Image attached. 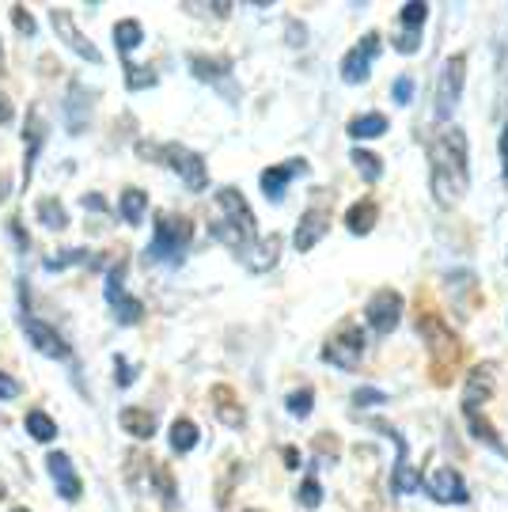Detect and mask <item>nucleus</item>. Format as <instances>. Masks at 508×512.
Masks as SVG:
<instances>
[{
	"label": "nucleus",
	"instance_id": "1",
	"mask_svg": "<svg viewBox=\"0 0 508 512\" xmlns=\"http://www.w3.org/2000/svg\"><path fill=\"white\" fill-rule=\"evenodd\" d=\"M429 160H433V198L440 205H455L459 194H467L471 186V148L463 129H444L436 133L429 145Z\"/></svg>",
	"mask_w": 508,
	"mask_h": 512
},
{
	"label": "nucleus",
	"instance_id": "2",
	"mask_svg": "<svg viewBox=\"0 0 508 512\" xmlns=\"http://www.w3.org/2000/svg\"><path fill=\"white\" fill-rule=\"evenodd\" d=\"M217 209H220V217L217 224H213V236L220 239V243H228L232 251H251V243L258 239V220H254L251 213V205H247V198L239 194L236 186H224L217 194Z\"/></svg>",
	"mask_w": 508,
	"mask_h": 512
},
{
	"label": "nucleus",
	"instance_id": "3",
	"mask_svg": "<svg viewBox=\"0 0 508 512\" xmlns=\"http://www.w3.org/2000/svg\"><path fill=\"white\" fill-rule=\"evenodd\" d=\"M194 239V224L186 217H171V213H160L156 217V232H152V243H148V258L152 262H179L186 255Z\"/></svg>",
	"mask_w": 508,
	"mask_h": 512
},
{
	"label": "nucleus",
	"instance_id": "4",
	"mask_svg": "<svg viewBox=\"0 0 508 512\" xmlns=\"http://www.w3.org/2000/svg\"><path fill=\"white\" fill-rule=\"evenodd\" d=\"M463 84H467V54H452L440 65L436 76V92H433V118L436 122H448L463 99Z\"/></svg>",
	"mask_w": 508,
	"mask_h": 512
},
{
	"label": "nucleus",
	"instance_id": "5",
	"mask_svg": "<svg viewBox=\"0 0 508 512\" xmlns=\"http://www.w3.org/2000/svg\"><path fill=\"white\" fill-rule=\"evenodd\" d=\"M323 357H327L334 368H357V365H361V357H364V334H361V327L345 323V327L334 330V338L327 342Z\"/></svg>",
	"mask_w": 508,
	"mask_h": 512
},
{
	"label": "nucleus",
	"instance_id": "6",
	"mask_svg": "<svg viewBox=\"0 0 508 512\" xmlns=\"http://www.w3.org/2000/svg\"><path fill=\"white\" fill-rule=\"evenodd\" d=\"M380 50H383V38L376 35V31H368V35H364L361 42L342 57V80L345 84H364L368 73H372V61L380 57Z\"/></svg>",
	"mask_w": 508,
	"mask_h": 512
},
{
	"label": "nucleus",
	"instance_id": "7",
	"mask_svg": "<svg viewBox=\"0 0 508 512\" xmlns=\"http://www.w3.org/2000/svg\"><path fill=\"white\" fill-rule=\"evenodd\" d=\"M364 319H368V327L376 330V334H391L402 323V296L395 289H380V293L368 300Z\"/></svg>",
	"mask_w": 508,
	"mask_h": 512
},
{
	"label": "nucleus",
	"instance_id": "8",
	"mask_svg": "<svg viewBox=\"0 0 508 512\" xmlns=\"http://www.w3.org/2000/svg\"><path fill=\"white\" fill-rule=\"evenodd\" d=\"M160 156H164L167 167H171L175 175H182V183L190 186V190H205L209 175H205V160H201L198 152H190V148H182V145H167V148H160Z\"/></svg>",
	"mask_w": 508,
	"mask_h": 512
},
{
	"label": "nucleus",
	"instance_id": "9",
	"mask_svg": "<svg viewBox=\"0 0 508 512\" xmlns=\"http://www.w3.org/2000/svg\"><path fill=\"white\" fill-rule=\"evenodd\" d=\"M425 486H429L433 501H440V505H467V501H471L467 482H463V475H459L455 467H436Z\"/></svg>",
	"mask_w": 508,
	"mask_h": 512
},
{
	"label": "nucleus",
	"instance_id": "10",
	"mask_svg": "<svg viewBox=\"0 0 508 512\" xmlns=\"http://www.w3.org/2000/svg\"><path fill=\"white\" fill-rule=\"evenodd\" d=\"M497 372V365L493 361H482V365L471 368V376H467V387H463V410H478V406L486 403L493 395V376Z\"/></svg>",
	"mask_w": 508,
	"mask_h": 512
},
{
	"label": "nucleus",
	"instance_id": "11",
	"mask_svg": "<svg viewBox=\"0 0 508 512\" xmlns=\"http://www.w3.org/2000/svg\"><path fill=\"white\" fill-rule=\"evenodd\" d=\"M23 330L31 334V342L38 346V353H46V357H54V361H65V357H69L65 338H61L54 327H46L42 319H31V315H27V319H23Z\"/></svg>",
	"mask_w": 508,
	"mask_h": 512
},
{
	"label": "nucleus",
	"instance_id": "12",
	"mask_svg": "<svg viewBox=\"0 0 508 512\" xmlns=\"http://www.w3.org/2000/svg\"><path fill=\"white\" fill-rule=\"evenodd\" d=\"M304 160H289V164H277V167H266L262 171V194L270 198V202H281V194L289 190V183L304 171Z\"/></svg>",
	"mask_w": 508,
	"mask_h": 512
},
{
	"label": "nucleus",
	"instance_id": "13",
	"mask_svg": "<svg viewBox=\"0 0 508 512\" xmlns=\"http://www.w3.org/2000/svg\"><path fill=\"white\" fill-rule=\"evenodd\" d=\"M46 467H50V478L57 482V490H61V497L65 501H80V478H76L73 471V459L65 456V452H54V456L46 459Z\"/></svg>",
	"mask_w": 508,
	"mask_h": 512
},
{
	"label": "nucleus",
	"instance_id": "14",
	"mask_svg": "<svg viewBox=\"0 0 508 512\" xmlns=\"http://www.w3.org/2000/svg\"><path fill=\"white\" fill-rule=\"evenodd\" d=\"M50 23H54L57 35H65V42L73 46L76 54L88 57V61H95V65H99V50H95V46H91L88 38H84L80 31H76V27H73V16H69V12H61V8H57V12H50Z\"/></svg>",
	"mask_w": 508,
	"mask_h": 512
},
{
	"label": "nucleus",
	"instance_id": "15",
	"mask_svg": "<svg viewBox=\"0 0 508 512\" xmlns=\"http://www.w3.org/2000/svg\"><path fill=\"white\" fill-rule=\"evenodd\" d=\"M376 220H380V205L372 202V198H361L357 205L345 209V228H349L353 236H368V232L376 228Z\"/></svg>",
	"mask_w": 508,
	"mask_h": 512
},
{
	"label": "nucleus",
	"instance_id": "16",
	"mask_svg": "<svg viewBox=\"0 0 508 512\" xmlns=\"http://www.w3.org/2000/svg\"><path fill=\"white\" fill-rule=\"evenodd\" d=\"M247 266H251L254 274H266L277 266V255H281V236H266V239H254L251 251H247Z\"/></svg>",
	"mask_w": 508,
	"mask_h": 512
},
{
	"label": "nucleus",
	"instance_id": "17",
	"mask_svg": "<svg viewBox=\"0 0 508 512\" xmlns=\"http://www.w3.org/2000/svg\"><path fill=\"white\" fill-rule=\"evenodd\" d=\"M323 232H327V209H311V213H304L300 228H296V251H311V247L323 239Z\"/></svg>",
	"mask_w": 508,
	"mask_h": 512
},
{
	"label": "nucleus",
	"instance_id": "18",
	"mask_svg": "<svg viewBox=\"0 0 508 512\" xmlns=\"http://www.w3.org/2000/svg\"><path fill=\"white\" fill-rule=\"evenodd\" d=\"M118 421H122V429H126L129 437H137V440L156 437V418H152L148 410H141V406H126V410L118 414Z\"/></svg>",
	"mask_w": 508,
	"mask_h": 512
},
{
	"label": "nucleus",
	"instance_id": "19",
	"mask_svg": "<svg viewBox=\"0 0 508 512\" xmlns=\"http://www.w3.org/2000/svg\"><path fill=\"white\" fill-rule=\"evenodd\" d=\"M383 133H387V118L376 114V110H368V114L349 122V137L353 141H372V137H383Z\"/></svg>",
	"mask_w": 508,
	"mask_h": 512
},
{
	"label": "nucleus",
	"instance_id": "20",
	"mask_svg": "<svg viewBox=\"0 0 508 512\" xmlns=\"http://www.w3.org/2000/svg\"><path fill=\"white\" fill-rule=\"evenodd\" d=\"M141 38H145V27H141L137 19H122V23L114 27V46H118V54H133V50L141 46Z\"/></svg>",
	"mask_w": 508,
	"mask_h": 512
},
{
	"label": "nucleus",
	"instance_id": "21",
	"mask_svg": "<svg viewBox=\"0 0 508 512\" xmlns=\"http://www.w3.org/2000/svg\"><path fill=\"white\" fill-rule=\"evenodd\" d=\"M145 209H148V194H145V190H137V186H129L126 194H122V202H118V213H122V220H126V224H141Z\"/></svg>",
	"mask_w": 508,
	"mask_h": 512
},
{
	"label": "nucleus",
	"instance_id": "22",
	"mask_svg": "<svg viewBox=\"0 0 508 512\" xmlns=\"http://www.w3.org/2000/svg\"><path fill=\"white\" fill-rule=\"evenodd\" d=\"M198 437H201L198 425L190 418H179L171 425V448H175V452H194V448H198Z\"/></svg>",
	"mask_w": 508,
	"mask_h": 512
},
{
	"label": "nucleus",
	"instance_id": "23",
	"mask_svg": "<svg viewBox=\"0 0 508 512\" xmlns=\"http://www.w3.org/2000/svg\"><path fill=\"white\" fill-rule=\"evenodd\" d=\"M391 486H395V494L399 497H410L414 490H421V475L406 463V456H399V463H395V478H391Z\"/></svg>",
	"mask_w": 508,
	"mask_h": 512
},
{
	"label": "nucleus",
	"instance_id": "24",
	"mask_svg": "<svg viewBox=\"0 0 508 512\" xmlns=\"http://www.w3.org/2000/svg\"><path fill=\"white\" fill-rule=\"evenodd\" d=\"M27 433L38 440V444H50V440L57 437V425L50 414H42V410H31L27 414Z\"/></svg>",
	"mask_w": 508,
	"mask_h": 512
},
{
	"label": "nucleus",
	"instance_id": "25",
	"mask_svg": "<svg viewBox=\"0 0 508 512\" xmlns=\"http://www.w3.org/2000/svg\"><path fill=\"white\" fill-rule=\"evenodd\" d=\"M38 220L57 232V228H65V224H69V213H65V205L57 202V198H42V202H38Z\"/></svg>",
	"mask_w": 508,
	"mask_h": 512
},
{
	"label": "nucleus",
	"instance_id": "26",
	"mask_svg": "<svg viewBox=\"0 0 508 512\" xmlns=\"http://www.w3.org/2000/svg\"><path fill=\"white\" fill-rule=\"evenodd\" d=\"M353 164H357L361 179H368V183H380V179H383V160H380V156H372V152L357 148V152H353Z\"/></svg>",
	"mask_w": 508,
	"mask_h": 512
},
{
	"label": "nucleus",
	"instance_id": "27",
	"mask_svg": "<svg viewBox=\"0 0 508 512\" xmlns=\"http://www.w3.org/2000/svg\"><path fill=\"white\" fill-rule=\"evenodd\" d=\"M463 414H467V421H471L474 437L482 440V444H490V448H497V452H501V456H505V444H501V440H497V433H493V429H490V421L482 418V414H478V410H463Z\"/></svg>",
	"mask_w": 508,
	"mask_h": 512
},
{
	"label": "nucleus",
	"instance_id": "28",
	"mask_svg": "<svg viewBox=\"0 0 508 512\" xmlns=\"http://www.w3.org/2000/svg\"><path fill=\"white\" fill-rule=\"evenodd\" d=\"M114 311H118V323H126V327L141 323V315H145L141 300H133V296H118V300H114Z\"/></svg>",
	"mask_w": 508,
	"mask_h": 512
},
{
	"label": "nucleus",
	"instance_id": "29",
	"mask_svg": "<svg viewBox=\"0 0 508 512\" xmlns=\"http://www.w3.org/2000/svg\"><path fill=\"white\" fill-rule=\"evenodd\" d=\"M425 16H429V4H421V0H414V4H402V23H406V27H421V23H425Z\"/></svg>",
	"mask_w": 508,
	"mask_h": 512
},
{
	"label": "nucleus",
	"instance_id": "30",
	"mask_svg": "<svg viewBox=\"0 0 508 512\" xmlns=\"http://www.w3.org/2000/svg\"><path fill=\"white\" fill-rule=\"evenodd\" d=\"M122 281H126V262H118L114 270H110V277H107V300L114 304L118 296H126L122 293Z\"/></svg>",
	"mask_w": 508,
	"mask_h": 512
},
{
	"label": "nucleus",
	"instance_id": "31",
	"mask_svg": "<svg viewBox=\"0 0 508 512\" xmlns=\"http://www.w3.org/2000/svg\"><path fill=\"white\" fill-rule=\"evenodd\" d=\"M311 403H315V395H311L308 387H304V391H296V395H289V410L292 414H296V418H308V410H311Z\"/></svg>",
	"mask_w": 508,
	"mask_h": 512
},
{
	"label": "nucleus",
	"instance_id": "32",
	"mask_svg": "<svg viewBox=\"0 0 508 512\" xmlns=\"http://www.w3.org/2000/svg\"><path fill=\"white\" fill-rule=\"evenodd\" d=\"M319 501H323V486H319L315 478H308V482L300 486V505H304V509H315Z\"/></svg>",
	"mask_w": 508,
	"mask_h": 512
},
{
	"label": "nucleus",
	"instance_id": "33",
	"mask_svg": "<svg viewBox=\"0 0 508 512\" xmlns=\"http://www.w3.org/2000/svg\"><path fill=\"white\" fill-rule=\"evenodd\" d=\"M126 84L129 88H152V84H156V73H152V69H137V65H129L126 69Z\"/></svg>",
	"mask_w": 508,
	"mask_h": 512
},
{
	"label": "nucleus",
	"instance_id": "34",
	"mask_svg": "<svg viewBox=\"0 0 508 512\" xmlns=\"http://www.w3.org/2000/svg\"><path fill=\"white\" fill-rule=\"evenodd\" d=\"M391 95H395L399 103H410V99H414V80H410V76H399L395 88H391Z\"/></svg>",
	"mask_w": 508,
	"mask_h": 512
},
{
	"label": "nucleus",
	"instance_id": "35",
	"mask_svg": "<svg viewBox=\"0 0 508 512\" xmlns=\"http://www.w3.org/2000/svg\"><path fill=\"white\" fill-rule=\"evenodd\" d=\"M12 19H16V27H19V35H35V19L27 16V8H12Z\"/></svg>",
	"mask_w": 508,
	"mask_h": 512
},
{
	"label": "nucleus",
	"instance_id": "36",
	"mask_svg": "<svg viewBox=\"0 0 508 512\" xmlns=\"http://www.w3.org/2000/svg\"><path fill=\"white\" fill-rule=\"evenodd\" d=\"M19 391H23L19 380H12L8 372H0V399H19Z\"/></svg>",
	"mask_w": 508,
	"mask_h": 512
},
{
	"label": "nucleus",
	"instance_id": "37",
	"mask_svg": "<svg viewBox=\"0 0 508 512\" xmlns=\"http://www.w3.org/2000/svg\"><path fill=\"white\" fill-rule=\"evenodd\" d=\"M383 399H387V395H383V391H376V387H361V391H357V395H353V403H357V406L383 403Z\"/></svg>",
	"mask_w": 508,
	"mask_h": 512
},
{
	"label": "nucleus",
	"instance_id": "38",
	"mask_svg": "<svg viewBox=\"0 0 508 512\" xmlns=\"http://www.w3.org/2000/svg\"><path fill=\"white\" fill-rule=\"evenodd\" d=\"M84 251H61V258H46V270H57V266H69V262H80Z\"/></svg>",
	"mask_w": 508,
	"mask_h": 512
},
{
	"label": "nucleus",
	"instance_id": "39",
	"mask_svg": "<svg viewBox=\"0 0 508 512\" xmlns=\"http://www.w3.org/2000/svg\"><path fill=\"white\" fill-rule=\"evenodd\" d=\"M399 50H402V54H418V31H410V35H402Z\"/></svg>",
	"mask_w": 508,
	"mask_h": 512
},
{
	"label": "nucleus",
	"instance_id": "40",
	"mask_svg": "<svg viewBox=\"0 0 508 512\" xmlns=\"http://www.w3.org/2000/svg\"><path fill=\"white\" fill-rule=\"evenodd\" d=\"M4 122H12V103L0 95V126H4Z\"/></svg>",
	"mask_w": 508,
	"mask_h": 512
},
{
	"label": "nucleus",
	"instance_id": "41",
	"mask_svg": "<svg viewBox=\"0 0 508 512\" xmlns=\"http://www.w3.org/2000/svg\"><path fill=\"white\" fill-rule=\"evenodd\" d=\"M118 384L122 387L133 384V372H129V365H122V361H118Z\"/></svg>",
	"mask_w": 508,
	"mask_h": 512
},
{
	"label": "nucleus",
	"instance_id": "42",
	"mask_svg": "<svg viewBox=\"0 0 508 512\" xmlns=\"http://www.w3.org/2000/svg\"><path fill=\"white\" fill-rule=\"evenodd\" d=\"M501 164H505V179H508V126L501 133Z\"/></svg>",
	"mask_w": 508,
	"mask_h": 512
},
{
	"label": "nucleus",
	"instance_id": "43",
	"mask_svg": "<svg viewBox=\"0 0 508 512\" xmlns=\"http://www.w3.org/2000/svg\"><path fill=\"white\" fill-rule=\"evenodd\" d=\"M84 205H88V209H103V198H95V194H88V198H84Z\"/></svg>",
	"mask_w": 508,
	"mask_h": 512
},
{
	"label": "nucleus",
	"instance_id": "44",
	"mask_svg": "<svg viewBox=\"0 0 508 512\" xmlns=\"http://www.w3.org/2000/svg\"><path fill=\"white\" fill-rule=\"evenodd\" d=\"M12 512H31V509H12Z\"/></svg>",
	"mask_w": 508,
	"mask_h": 512
}]
</instances>
